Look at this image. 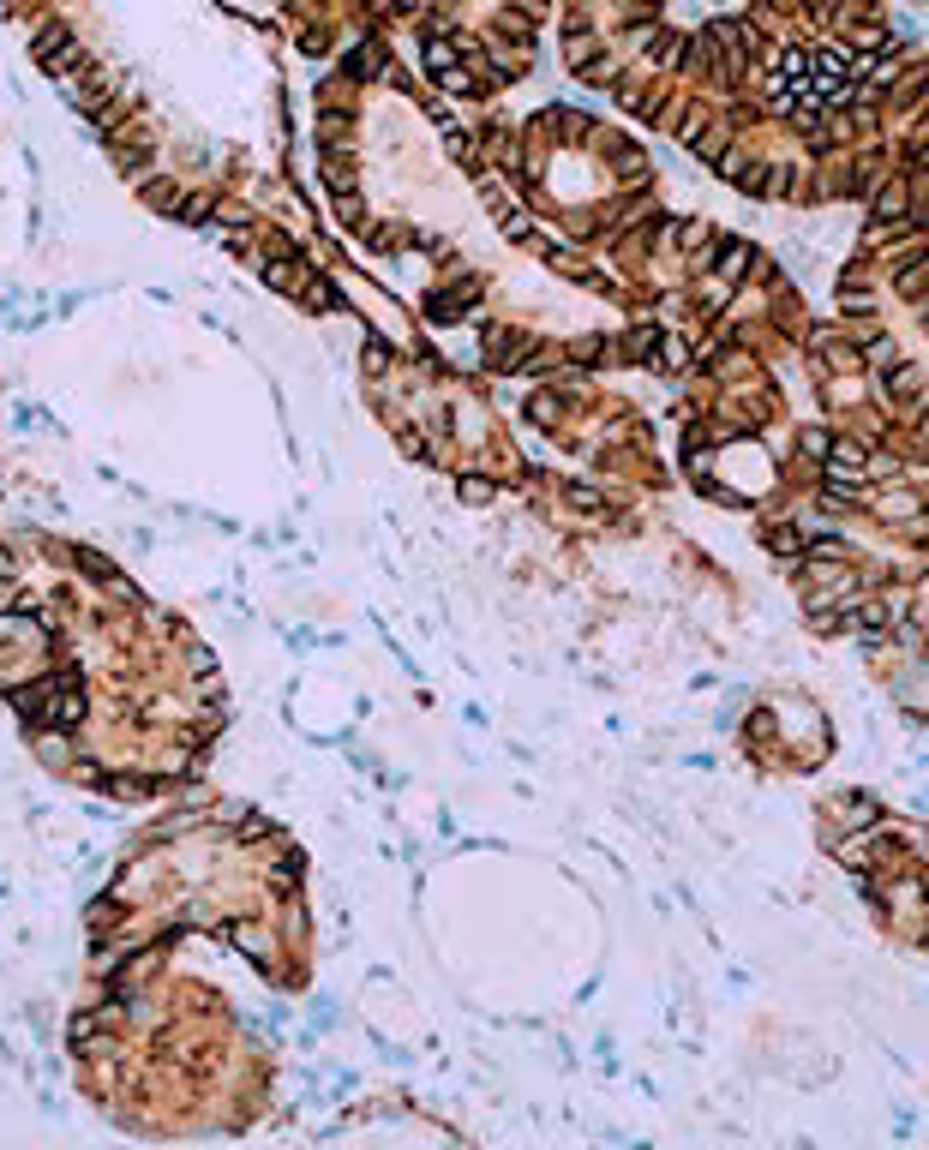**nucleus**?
Segmentation results:
<instances>
[{
	"label": "nucleus",
	"instance_id": "f257e3e1",
	"mask_svg": "<svg viewBox=\"0 0 929 1150\" xmlns=\"http://www.w3.org/2000/svg\"><path fill=\"white\" fill-rule=\"evenodd\" d=\"M600 150H606L612 174H618V180H624L630 192H642V186L654 180V162H648V150H642V144H630V138H606Z\"/></svg>",
	"mask_w": 929,
	"mask_h": 1150
},
{
	"label": "nucleus",
	"instance_id": "f03ea898",
	"mask_svg": "<svg viewBox=\"0 0 929 1150\" xmlns=\"http://www.w3.org/2000/svg\"><path fill=\"white\" fill-rule=\"evenodd\" d=\"M534 348H540V342H534L528 330H498V324L486 330V366H492V372H522V360H528Z\"/></svg>",
	"mask_w": 929,
	"mask_h": 1150
},
{
	"label": "nucleus",
	"instance_id": "7ed1b4c3",
	"mask_svg": "<svg viewBox=\"0 0 929 1150\" xmlns=\"http://www.w3.org/2000/svg\"><path fill=\"white\" fill-rule=\"evenodd\" d=\"M708 258L720 264V282H726V288H732V282H744V276H756V270L768 276V264H762V258H756V246H744V240H720Z\"/></svg>",
	"mask_w": 929,
	"mask_h": 1150
},
{
	"label": "nucleus",
	"instance_id": "20e7f679",
	"mask_svg": "<svg viewBox=\"0 0 929 1150\" xmlns=\"http://www.w3.org/2000/svg\"><path fill=\"white\" fill-rule=\"evenodd\" d=\"M894 288H900V300L924 306L929 300V252H906V258L894 264Z\"/></svg>",
	"mask_w": 929,
	"mask_h": 1150
},
{
	"label": "nucleus",
	"instance_id": "39448f33",
	"mask_svg": "<svg viewBox=\"0 0 929 1150\" xmlns=\"http://www.w3.org/2000/svg\"><path fill=\"white\" fill-rule=\"evenodd\" d=\"M828 468H852V474H864V468H870V444H864V438H834Z\"/></svg>",
	"mask_w": 929,
	"mask_h": 1150
},
{
	"label": "nucleus",
	"instance_id": "423d86ee",
	"mask_svg": "<svg viewBox=\"0 0 929 1150\" xmlns=\"http://www.w3.org/2000/svg\"><path fill=\"white\" fill-rule=\"evenodd\" d=\"M690 150H696L702 162H714V168H720V162L732 156V126H708V132H702V138H696Z\"/></svg>",
	"mask_w": 929,
	"mask_h": 1150
},
{
	"label": "nucleus",
	"instance_id": "0eeeda50",
	"mask_svg": "<svg viewBox=\"0 0 929 1150\" xmlns=\"http://www.w3.org/2000/svg\"><path fill=\"white\" fill-rule=\"evenodd\" d=\"M888 396H894L900 408H906V402H918V396H924V378H918V366H906V360H900V366H894V378H888Z\"/></svg>",
	"mask_w": 929,
	"mask_h": 1150
},
{
	"label": "nucleus",
	"instance_id": "6e6552de",
	"mask_svg": "<svg viewBox=\"0 0 929 1150\" xmlns=\"http://www.w3.org/2000/svg\"><path fill=\"white\" fill-rule=\"evenodd\" d=\"M768 552H786V558H798V552H804V534H798L792 522H768Z\"/></svg>",
	"mask_w": 929,
	"mask_h": 1150
},
{
	"label": "nucleus",
	"instance_id": "1a4fd4ad",
	"mask_svg": "<svg viewBox=\"0 0 929 1150\" xmlns=\"http://www.w3.org/2000/svg\"><path fill=\"white\" fill-rule=\"evenodd\" d=\"M528 420H534V426H558V420H564V402L546 390V396H534V402H528Z\"/></svg>",
	"mask_w": 929,
	"mask_h": 1150
},
{
	"label": "nucleus",
	"instance_id": "9d476101",
	"mask_svg": "<svg viewBox=\"0 0 929 1150\" xmlns=\"http://www.w3.org/2000/svg\"><path fill=\"white\" fill-rule=\"evenodd\" d=\"M564 138H570V144H582V138H594V120H588L582 108H564Z\"/></svg>",
	"mask_w": 929,
	"mask_h": 1150
},
{
	"label": "nucleus",
	"instance_id": "9b49d317",
	"mask_svg": "<svg viewBox=\"0 0 929 1150\" xmlns=\"http://www.w3.org/2000/svg\"><path fill=\"white\" fill-rule=\"evenodd\" d=\"M462 498H468V504H486V498H492V480H486V474H462Z\"/></svg>",
	"mask_w": 929,
	"mask_h": 1150
},
{
	"label": "nucleus",
	"instance_id": "f8f14e48",
	"mask_svg": "<svg viewBox=\"0 0 929 1150\" xmlns=\"http://www.w3.org/2000/svg\"><path fill=\"white\" fill-rule=\"evenodd\" d=\"M828 450H834L828 432H804V456H828Z\"/></svg>",
	"mask_w": 929,
	"mask_h": 1150
},
{
	"label": "nucleus",
	"instance_id": "ddd939ff",
	"mask_svg": "<svg viewBox=\"0 0 929 1150\" xmlns=\"http://www.w3.org/2000/svg\"><path fill=\"white\" fill-rule=\"evenodd\" d=\"M570 504H582V510H594V516L606 510V504H600V492H588V486H570Z\"/></svg>",
	"mask_w": 929,
	"mask_h": 1150
}]
</instances>
